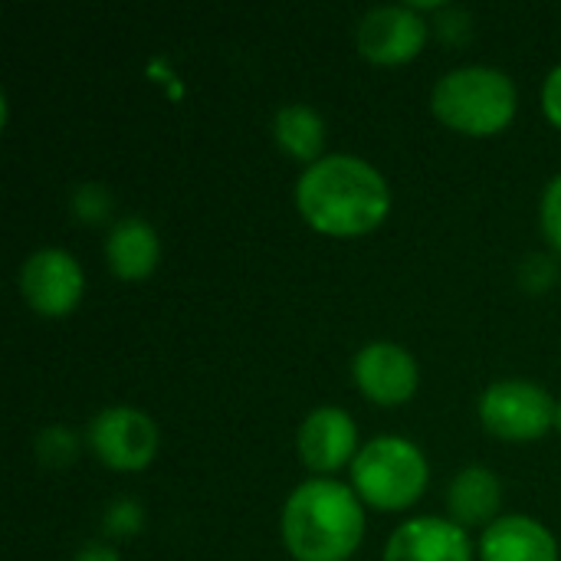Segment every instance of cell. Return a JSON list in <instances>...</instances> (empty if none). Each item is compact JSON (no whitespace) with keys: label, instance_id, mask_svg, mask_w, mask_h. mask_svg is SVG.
<instances>
[{"label":"cell","instance_id":"6da1fadb","mask_svg":"<svg viewBox=\"0 0 561 561\" xmlns=\"http://www.w3.org/2000/svg\"><path fill=\"white\" fill-rule=\"evenodd\" d=\"M293 197L302 220L325 237L371 233L391 210L388 178L368 158L348 151H332L306 164Z\"/></svg>","mask_w":561,"mask_h":561},{"label":"cell","instance_id":"7a4b0ae2","mask_svg":"<svg viewBox=\"0 0 561 561\" xmlns=\"http://www.w3.org/2000/svg\"><path fill=\"white\" fill-rule=\"evenodd\" d=\"M279 536L296 561H345L365 539V503L335 477L302 480L283 503Z\"/></svg>","mask_w":561,"mask_h":561},{"label":"cell","instance_id":"3957f363","mask_svg":"<svg viewBox=\"0 0 561 561\" xmlns=\"http://www.w3.org/2000/svg\"><path fill=\"white\" fill-rule=\"evenodd\" d=\"M519 105V92L510 72L490 62H467L447 69L431 89L434 115L463 135H496L503 131Z\"/></svg>","mask_w":561,"mask_h":561},{"label":"cell","instance_id":"277c9868","mask_svg":"<svg viewBox=\"0 0 561 561\" xmlns=\"http://www.w3.org/2000/svg\"><path fill=\"white\" fill-rule=\"evenodd\" d=\"M431 483L427 454L401 434H378L352 460V486L365 506L401 513L414 506Z\"/></svg>","mask_w":561,"mask_h":561},{"label":"cell","instance_id":"5b68a950","mask_svg":"<svg viewBox=\"0 0 561 561\" xmlns=\"http://www.w3.org/2000/svg\"><path fill=\"white\" fill-rule=\"evenodd\" d=\"M556 398L529 378H500L483 388L477 414L500 440H539L556 427Z\"/></svg>","mask_w":561,"mask_h":561},{"label":"cell","instance_id":"8992f818","mask_svg":"<svg viewBox=\"0 0 561 561\" xmlns=\"http://www.w3.org/2000/svg\"><path fill=\"white\" fill-rule=\"evenodd\" d=\"M85 444L95 454V460L108 470L138 473L158 457L161 431L148 411L131 404H108L99 414H92L85 427Z\"/></svg>","mask_w":561,"mask_h":561},{"label":"cell","instance_id":"52a82bcc","mask_svg":"<svg viewBox=\"0 0 561 561\" xmlns=\"http://www.w3.org/2000/svg\"><path fill=\"white\" fill-rule=\"evenodd\" d=\"M16 286L33 312L46 319H62L82 302L85 273H82V263L69 250L39 247L20 263Z\"/></svg>","mask_w":561,"mask_h":561},{"label":"cell","instance_id":"ba28073f","mask_svg":"<svg viewBox=\"0 0 561 561\" xmlns=\"http://www.w3.org/2000/svg\"><path fill=\"white\" fill-rule=\"evenodd\" d=\"M431 36L427 16L414 3H378L358 20V53L381 66L411 62Z\"/></svg>","mask_w":561,"mask_h":561},{"label":"cell","instance_id":"9c48e42d","mask_svg":"<svg viewBox=\"0 0 561 561\" xmlns=\"http://www.w3.org/2000/svg\"><path fill=\"white\" fill-rule=\"evenodd\" d=\"M352 375L358 391L385 408L404 404L421 388V365L417 358L391 339L365 342L352 358Z\"/></svg>","mask_w":561,"mask_h":561},{"label":"cell","instance_id":"30bf717a","mask_svg":"<svg viewBox=\"0 0 561 561\" xmlns=\"http://www.w3.org/2000/svg\"><path fill=\"white\" fill-rule=\"evenodd\" d=\"M358 424L352 421V414L339 404H319L312 408L299 431H296V450L299 460L316 473V477H329L335 470H342L345 463L355 460L358 454Z\"/></svg>","mask_w":561,"mask_h":561},{"label":"cell","instance_id":"8fae6325","mask_svg":"<svg viewBox=\"0 0 561 561\" xmlns=\"http://www.w3.org/2000/svg\"><path fill=\"white\" fill-rule=\"evenodd\" d=\"M381 561H473V539L450 516H414L388 536Z\"/></svg>","mask_w":561,"mask_h":561},{"label":"cell","instance_id":"7c38bea8","mask_svg":"<svg viewBox=\"0 0 561 561\" xmlns=\"http://www.w3.org/2000/svg\"><path fill=\"white\" fill-rule=\"evenodd\" d=\"M480 561H559V539L533 516L506 513L477 539Z\"/></svg>","mask_w":561,"mask_h":561},{"label":"cell","instance_id":"4fadbf2b","mask_svg":"<svg viewBox=\"0 0 561 561\" xmlns=\"http://www.w3.org/2000/svg\"><path fill=\"white\" fill-rule=\"evenodd\" d=\"M105 263L122 279H145L161 263V237L151 220L138 214L118 217L105 233Z\"/></svg>","mask_w":561,"mask_h":561},{"label":"cell","instance_id":"5bb4252c","mask_svg":"<svg viewBox=\"0 0 561 561\" xmlns=\"http://www.w3.org/2000/svg\"><path fill=\"white\" fill-rule=\"evenodd\" d=\"M500 506H503V483L490 467L470 463L454 473L447 486V510L457 526L463 529L480 526L483 533L493 519H500Z\"/></svg>","mask_w":561,"mask_h":561},{"label":"cell","instance_id":"9a60e30c","mask_svg":"<svg viewBox=\"0 0 561 561\" xmlns=\"http://www.w3.org/2000/svg\"><path fill=\"white\" fill-rule=\"evenodd\" d=\"M273 135L289 158L312 164L322 158L325 148V118L309 102H286L276 108Z\"/></svg>","mask_w":561,"mask_h":561},{"label":"cell","instance_id":"2e32d148","mask_svg":"<svg viewBox=\"0 0 561 561\" xmlns=\"http://www.w3.org/2000/svg\"><path fill=\"white\" fill-rule=\"evenodd\" d=\"M79 454V437L66 427V424H53V427H43L39 437H36V457L59 470V467H69Z\"/></svg>","mask_w":561,"mask_h":561},{"label":"cell","instance_id":"e0dca14e","mask_svg":"<svg viewBox=\"0 0 561 561\" xmlns=\"http://www.w3.org/2000/svg\"><path fill=\"white\" fill-rule=\"evenodd\" d=\"M145 526V510L138 500L131 496H115L105 513H102V529L115 539H128V536H138Z\"/></svg>","mask_w":561,"mask_h":561},{"label":"cell","instance_id":"ac0fdd59","mask_svg":"<svg viewBox=\"0 0 561 561\" xmlns=\"http://www.w3.org/2000/svg\"><path fill=\"white\" fill-rule=\"evenodd\" d=\"M69 207H72V214H76L79 220H85V224H99V220H105V217H108V210H112V194L105 191V184H99V181H85V184H79V187L72 191Z\"/></svg>","mask_w":561,"mask_h":561},{"label":"cell","instance_id":"d6986e66","mask_svg":"<svg viewBox=\"0 0 561 561\" xmlns=\"http://www.w3.org/2000/svg\"><path fill=\"white\" fill-rule=\"evenodd\" d=\"M539 224H542V233L546 240L552 243V250L561 256V174H556L546 191H542V201H539Z\"/></svg>","mask_w":561,"mask_h":561},{"label":"cell","instance_id":"ffe728a7","mask_svg":"<svg viewBox=\"0 0 561 561\" xmlns=\"http://www.w3.org/2000/svg\"><path fill=\"white\" fill-rule=\"evenodd\" d=\"M519 276H523V286H526L529 293H546V289L559 279V263H556V256L536 253V256H529V260L523 263Z\"/></svg>","mask_w":561,"mask_h":561},{"label":"cell","instance_id":"44dd1931","mask_svg":"<svg viewBox=\"0 0 561 561\" xmlns=\"http://www.w3.org/2000/svg\"><path fill=\"white\" fill-rule=\"evenodd\" d=\"M542 112L556 128H561V62L549 69V76L542 82Z\"/></svg>","mask_w":561,"mask_h":561},{"label":"cell","instance_id":"7402d4cb","mask_svg":"<svg viewBox=\"0 0 561 561\" xmlns=\"http://www.w3.org/2000/svg\"><path fill=\"white\" fill-rule=\"evenodd\" d=\"M72 561H122V556L108 546V542H85Z\"/></svg>","mask_w":561,"mask_h":561},{"label":"cell","instance_id":"603a6c76","mask_svg":"<svg viewBox=\"0 0 561 561\" xmlns=\"http://www.w3.org/2000/svg\"><path fill=\"white\" fill-rule=\"evenodd\" d=\"M556 427H559V431H561V401H559V404H556Z\"/></svg>","mask_w":561,"mask_h":561}]
</instances>
